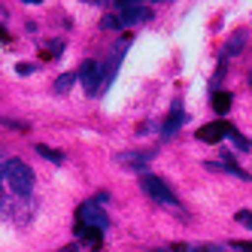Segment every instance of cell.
Segmentation results:
<instances>
[{
  "label": "cell",
  "mask_w": 252,
  "mask_h": 252,
  "mask_svg": "<svg viewBox=\"0 0 252 252\" xmlns=\"http://www.w3.org/2000/svg\"><path fill=\"white\" fill-rule=\"evenodd\" d=\"M22 3H43V0H22Z\"/></svg>",
  "instance_id": "obj_22"
},
{
  "label": "cell",
  "mask_w": 252,
  "mask_h": 252,
  "mask_svg": "<svg viewBox=\"0 0 252 252\" xmlns=\"http://www.w3.org/2000/svg\"><path fill=\"white\" fill-rule=\"evenodd\" d=\"M234 219H237L240 225H246V228H252V210H237V213H234Z\"/></svg>",
  "instance_id": "obj_17"
},
{
  "label": "cell",
  "mask_w": 252,
  "mask_h": 252,
  "mask_svg": "<svg viewBox=\"0 0 252 252\" xmlns=\"http://www.w3.org/2000/svg\"><path fill=\"white\" fill-rule=\"evenodd\" d=\"M140 186H143V191H146L155 204H161V207H167V210H183V204H179V197L173 194V189L164 183L161 176H152V173H143V179H140Z\"/></svg>",
  "instance_id": "obj_2"
},
{
  "label": "cell",
  "mask_w": 252,
  "mask_h": 252,
  "mask_svg": "<svg viewBox=\"0 0 252 252\" xmlns=\"http://www.w3.org/2000/svg\"><path fill=\"white\" fill-rule=\"evenodd\" d=\"M231 249H240V252H252L249 240H231Z\"/></svg>",
  "instance_id": "obj_18"
},
{
  "label": "cell",
  "mask_w": 252,
  "mask_h": 252,
  "mask_svg": "<svg viewBox=\"0 0 252 252\" xmlns=\"http://www.w3.org/2000/svg\"><path fill=\"white\" fill-rule=\"evenodd\" d=\"M97 76H100V64L97 61H85L82 67H79V73H76V79L82 82V88L88 94H94V88H97Z\"/></svg>",
  "instance_id": "obj_5"
},
{
  "label": "cell",
  "mask_w": 252,
  "mask_h": 252,
  "mask_svg": "<svg viewBox=\"0 0 252 252\" xmlns=\"http://www.w3.org/2000/svg\"><path fill=\"white\" fill-rule=\"evenodd\" d=\"M122 164H128V167H137V170H143L152 161V152H122V155H116Z\"/></svg>",
  "instance_id": "obj_9"
},
{
  "label": "cell",
  "mask_w": 252,
  "mask_h": 252,
  "mask_svg": "<svg viewBox=\"0 0 252 252\" xmlns=\"http://www.w3.org/2000/svg\"><path fill=\"white\" fill-rule=\"evenodd\" d=\"M246 37H249L246 31H237V33H231V40H228V46H225V58H234V55H240V52H243V46H246Z\"/></svg>",
  "instance_id": "obj_10"
},
{
  "label": "cell",
  "mask_w": 252,
  "mask_h": 252,
  "mask_svg": "<svg viewBox=\"0 0 252 252\" xmlns=\"http://www.w3.org/2000/svg\"><path fill=\"white\" fill-rule=\"evenodd\" d=\"M31 70H33L31 64H19V73H22V76H28V73H31Z\"/></svg>",
  "instance_id": "obj_19"
},
{
  "label": "cell",
  "mask_w": 252,
  "mask_h": 252,
  "mask_svg": "<svg viewBox=\"0 0 252 252\" xmlns=\"http://www.w3.org/2000/svg\"><path fill=\"white\" fill-rule=\"evenodd\" d=\"M183 122H186V110L176 103L170 110V116H167V122H164V128H161V137H173L179 128H183Z\"/></svg>",
  "instance_id": "obj_7"
},
{
  "label": "cell",
  "mask_w": 252,
  "mask_h": 252,
  "mask_svg": "<svg viewBox=\"0 0 252 252\" xmlns=\"http://www.w3.org/2000/svg\"><path fill=\"white\" fill-rule=\"evenodd\" d=\"M228 131H231L228 122H210V125H204V128L197 131V140H204V143H222L228 137Z\"/></svg>",
  "instance_id": "obj_6"
},
{
  "label": "cell",
  "mask_w": 252,
  "mask_h": 252,
  "mask_svg": "<svg viewBox=\"0 0 252 252\" xmlns=\"http://www.w3.org/2000/svg\"><path fill=\"white\" fill-rule=\"evenodd\" d=\"M94 3H97V6H106V3H110V0H94Z\"/></svg>",
  "instance_id": "obj_21"
},
{
  "label": "cell",
  "mask_w": 252,
  "mask_h": 252,
  "mask_svg": "<svg viewBox=\"0 0 252 252\" xmlns=\"http://www.w3.org/2000/svg\"><path fill=\"white\" fill-rule=\"evenodd\" d=\"M73 82H76L73 73H61V76L55 79V92H58V94H67L70 88H73Z\"/></svg>",
  "instance_id": "obj_13"
},
{
  "label": "cell",
  "mask_w": 252,
  "mask_h": 252,
  "mask_svg": "<svg viewBox=\"0 0 252 252\" xmlns=\"http://www.w3.org/2000/svg\"><path fill=\"white\" fill-rule=\"evenodd\" d=\"M3 179H6V186L19 197H28L33 191V170L25 164V161H19V158L3 161Z\"/></svg>",
  "instance_id": "obj_1"
},
{
  "label": "cell",
  "mask_w": 252,
  "mask_h": 252,
  "mask_svg": "<svg viewBox=\"0 0 252 252\" xmlns=\"http://www.w3.org/2000/svg\"><path fill=\"white\" fill-rule=\"evenodd\" d=\"M76 237H79L82 243H88L92 249H97V246H100V240H103V231H100V228H94V225H82V222H79Z\"/></svg>",
  "instance_id": "obj_8"
},
{
  "label": "cell",
  "mask_w": 252,
  "mask_h": 252,
  "mask_svg": "<svg viewBox=\"0 0 252 252\" xmlns=\"http://www.w3.org/2000/svg\"><path fill=\"white\" fill-rule=\"evenodd\" d=\"M37 152L46 158V161H52V164H61L64 161V152H58V149H49V146H37Z\"/></svg>",
  "instance_id": "obj_14"
},
{
  "label": "cell",
  "mask_w": 252,
  "mask_h": 252,
  "mask_svg": "<svg viewBox=\"0 0 252 252\" xmlns=\"http://www.w3.org/2000/svg\"><path fill=\"white\" fill-rule=\"evenodd\" d=\"M149 3H170V0H149Z\"/></svg>",
  "instance_id": "obj_23"
},
{
  "label": "cell",
  "mask_w": 252,
  "mask_h": 252,
  "mask_svg": "<svg viewBox=\"0 0 252 252\" xmlns=\"http://www.w3.org/2000/svg\"><path fill=\"white\" fill-rule=\"evenodd\" d=\"M228 137H231L234 143H237V149H243V152H252V140H246V137H240V134H237V131H234V128L228 131Z\"/></svg>",
  "instance_id": "obj_15"
},
{
  "label": "cell",
  "mask_w": 252,
  "mask_h": 252,
  "mask_svg": "<svg viewBox=\"0 0 252 252\" xmlns=\"http://www.w3.org/2000/svg\"><path fill=\"white\" fill-rule=\"evenodd\" d=\"M76 219H79L82 225H94V228H100V231L110 228V219H106V213H103L100 204H94V201L82 204V207L76 210Z\"/></svg>",
  "instance_id": "obj_3"
},
{
  "label": "cell",
  "mask_w": 252,
  "mask_h": 252,
  "mask_svg": "<svg viewBox=\"0 0 252 252\" xmlns=\"http://www.w3.org/2000/svg\"><path fill=\"white\" fill-rule=\"evenodd\" d=\"M6 40H9V33H6V31H0V43H6Z\"/></svg>",
  "instance_id": "obj_20"
},
{
  "label": "cell",
  "mask_w": 252,
  "mask_h": 252,
  "mask_svg": "<svg viewBox=\"0 0 252 252\" xmlns=\"http://www.w3.org/2000/svg\"><path fill=\"white\" fill-rule=\"evenodd\" d=\"M207 170H222V173H231V176H237V179H252L246 170H240L237 164H234V161H225V164H213V161H210Z\"/></svg>",
  "instance_id": "obj_11"
},
{
  "label": "cell",
  "mask_w": 252,
  "mask_h": 252,
  "mask_svg": "<svg viewBox=\"0 0 252 252\" xmlns=\"http://www.w3.org/2000/svg\"><path fill=\"white\" fill-rule=\"evenodd\" d=\"M155 252H176V249H155Z\"/></svg>",
  "instance_id": "obj_24"
},
{
  "label": "cell",
  "mask_w": 252,
  "mask_h": 252,
  "mask_svg": "<svg viewBox=\"0 0 252 252\" xmlns=\"http://www.w3.org/2000/svg\"><path fill=\"white\" fill-rule=\"evenodd\" d=\"M0 176H3V164H0Z\"/></svg>",
  "instance_id": "obj_25"
},
{
  "label": "cell",
  "mask_w": 252,
  "mask_h": 252,
  "mask_svg": "<svg viewBox=\"0 0 252 252\" xmlns=\"http://www.w3.org/2000/svg\"><path fill=\"white\" fill-rule=\"evenodd\" d=\"M100 28H103V31H122L119 15H103V19H100Z\"/></svg>",
  "instance_id": "obj_16"
},
{
  "label": "cell",
  "mask_w": 252,
  "mask_h": 252,
  "mask_svg": "<svg viewBox=\"0 0 252 252\" xmlns=\"http://www.w3.org/2000/svg\"><path fill=\"white\" fill-rule=\"evenodd\" d=\"M231 100H234V97H231L228 92H216V94H213V110H216V113H228V110H231Z\"/></svg>",
  "instance_id": "obj_12"
},
{
  "label": "cell",
  "mask_w": 252,
  "mask_h": 252,
  "mask_svg": "<svg viewBox=\"0 0 252 252\" xmlns=\"http://www.w3.org/2000/svg\"><path fill=\"white\" fill-rule=\"evenodd\" d=\"M149 19H152V9L140 6V3H134V6H122V9H119V22H122V28L140 25V22H149Z\"/></svg>",
  "instance_id": "obj_4"
}]
</instances>
